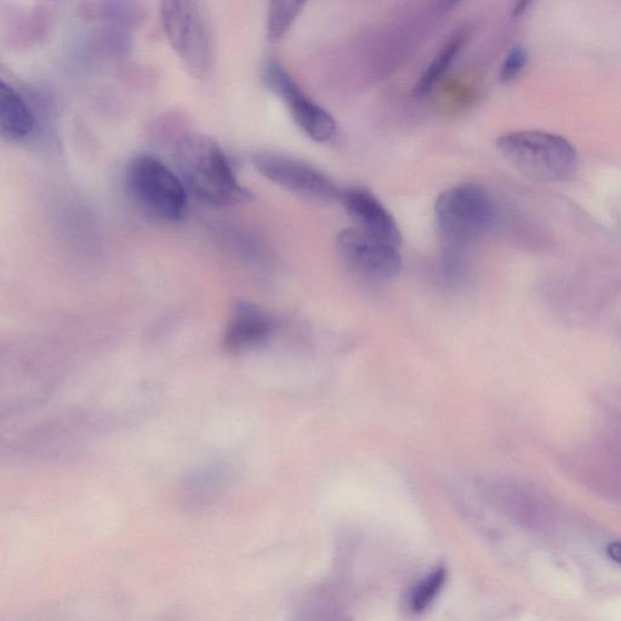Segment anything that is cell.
Returning <instances> with one entry per match:
<instances>
[{"mask_svg":"<svg viewBox=\"0 0 621 621\" xmlns=\"http://www.w3.org/2000/svg\"><path fill=\"white\" fill-rule=\"evenodd\" d=\"M435 214L443 244V267L448 271L464 270L466 248L488 235L498 220L492 197L481 186L471 184L441 193Z\"/></svg>","mask_w":621,"mask_h":621,"instance_id":"obj_1","label":"cell"},{"mask_svg":"<svg viewBox=\"0 0 621 621\" xmlns=\"http://www.w3.org/2000/svg\"><path fill=\"white\" fill-rule=\"evenodd\" d=\"M174 158L181 180L202 202L231 207L252 198L239 184L225 152L207 136L185 135L175 146Z\"/></svg>","mask_w":621,"mask_h":621,"instance_id":"obj_2","label":"cell"},{"mask_svg":"<svg viewBox=\"0 0 621 621\" xmlns=\"http://www.w3.org/2000/svg\"><path fill=\"white\" fill-rule=\"evenodd\" d=\"M497 147L512 167L535 181H566L577 172V148L563 136L549 131H512L499 136Z\"/></svg>","mask_w":621,"mask_h":621,"instance_id":"obj_3","label":"cell"},{"mask_svg":"<svg viewBox=\"0 0 621 621\" xmlns=\"http://www.w3.org/2000/svg\"><path fill=\"white\" fill-rule=\"evenodd\" d=\"M162 25L182 65L193 78L213 70L214 39L203 0H161Z\"/></svg>","mask_w":621,"mask_h":621,"instance_id":"obj_4","label":"cell"},{"mask_svg":"<svg viewBox=\"0 0 621 621\" xmlns=\"http://www.w3.org/2000/svg\"><path fill=\"white\" fill-rule=\"evenodd\" d=\"M125 185L136 207L151 218L163 222L184 219L187 212L184 181L159 159L136 157L127 169Z\"/></svg>","mask_w":621,"mask_h":621,"instance_id":"obj_5","label":"cell"},{"mask_svg":"<svg viewBox=\"0 0 621 621\" xmlns=\"http://www.w3.org/2000/svg\"><path fill=\"white\" fill-rule=\"evenodd\" d=\"M256 172L273 184L316 202L339 201L340 188L332 179L299 159L261 152L252 158Z\"/></svg>","mask_w":621,"mask_h":621,"instance_id":"obj_6","label":"cell"},{"mask_svg":"<svg viewBox=\"0 0 621 621\" xmlns=\"http://www.w3.org/2000/svg\"><path fill=\"white\" fill-rule=\"evenodd\" d=\"M264 79L267 87L284 102L295 123L310 139L327 142L334 138L338 125L333 116L309 98L278 61L267 62Z\"/></svg>","mask_w":621,"mask_h":621,"instance_id":"obj_7","label":"cell"},{"mask_svg":"<svg viewBox=\"0 0 621 621\" xmlns=\"http://www.w3.org/2000/svg\"><path fill=\"white\" fill-rule=\"evenodd\" d=\"M336 246L347 264L363 276L391 279L402 270L398 247L360 229L341 231L336 238Z\"/></svg>","mask_w":621,"mask_h":621,"instance_id":"obj_8","label":"cell"},{"mask_svg":"<svg viewBox=\"0 0 621 621\" xmlns=\"http://www.w3.org/2000/svg\"><path fill=\"white\" fill-rule=\"evenodd\" d=\"M338 202L355 220L360 230L393 246L401 247L400 227L389 210L372 192L358 187L346 188L341 190Z\"/></svg>","mask_w":621,"mask_h":621,"instance_id":"obj_9","label":"cell"},{"mask_svg":"<svg viewBox=\"0 0 621 621\" xmlns=\"http://www.w3.org/2000/svg\"><path fill=\"white\" fill-rule=\"evenodd\" d=\"M275 328V319L269 313L258 305L242 301L233 307L227 322L225 347L231 352L255 349L270 339Z\"/></svg>","mask_w":621,"mask_h":621,"instance_id":"obj_10","label":"cell"},{"mask_svg":"<svg viewBox=\"0 0 621 621\" xmlns=\"http://www.w3.org/2000/svg\"><path fill=\"white\" fill-rule=\"evenodd\" d=\"M37 128V117L28 101L13 85L0 84V130L5 139L22 141Z\"/></svg>","mask_w":621,"mask_h":621,"instance_id":"obj_11","label":"cell"},{"mask_svg":"<svg viewBox=\"0 0 621 621\" xmlns=\"http://www.w3.org/2000/svg\"><path fill=\"white\" fill-rule=\"evenodd\" d=\"M467 41V34L464 31H457L447 39L443 47L438 51L425 72L421 74L417 85L414 88V95L417 98H426L435 90L442 79L447 76L450 68L457 61L460 51L463 50Z\"/></svg>","mask_w":621,"mask_h":621,"instance_id":"obj_12","label":"cell"},{"mask_svg":"<svg viewBox=\"0 0 621 621\" xmlns=\"http://www.w3.org/2000/svg\"><path fill=\"white\" fill-rule=\"evenodd\" d=\"M309 0H270L267 11V38L281 41L306 7Z\"/></svg>","mask_w":621,"mask_h":621,"instance_id":"obj_13","label":"cell"},{"mask_svg":"<svg viewBox=\"0 0 621 621\" xmlns=\"http://www.w3.org/2000/svg\"><path fill=\"white\" fill-rule=\"evenodd\" d=\"M447 581L446 568L438 567L414 585L409 592L408 606L413 613H423L440 595Z\"/></svg>","mask_w":621,"mask_h":621,"instance_id":"obj_14","label":"cell"},{"mask_svg":"<svg viewBox=\"0 0 621 621\" xmlns=\"http://www.w3.org/2000/svg\"><path fill=\"white\" fill-rule=\"evenodd\" d=\"M529 65V53L523 45H515L505 55L499 68V82L501 84H511L526 72Z\"/></svg>","mask_w":621,"mask_h":621,"instance_id":"obj_15","label":"cell"},{"mask_svg":"<svg viewBox=\"0 0 621 621\" xmlns=\"http://www.w3.org/2000/svg\"><path fill=\"white\" fill-rule=\"evenodd\" d=\"M534 0H515L514 7H512V17H521L526 14L528 9L531 8Z\"/></svg>","mask_w":621,"mask_h":621,"instance_id":"obj_16","label":"cell"},{"mask_svg":"<svg viewBox=\"0 0 621 621\" xmlns=\"http://www.w3.org/2000/svg\"><path fill=\"white\" fill-rule=\"evenodd\" d=\"M606 551L608 557L621 566V541H613V543L608 544Z\"/></svg>","mask_w":621,"mask_h":621,"instance_id":"obj_17","label":"cell"},{"mask_svg":"<svg viewBox=\"0 0 621 621\" xmlns=\"http://www.w3.org/2000/svg\"><path fill=\"white\" fill-rule=\"evenodd\" d=\"M460 2H463V0H444L443 8H446V9L454 8L455 5H458Z\"/></svg>","mask_w":621,"mask_h":621,"instance_id":"obj_18","label":"cell"}]
</instances>
